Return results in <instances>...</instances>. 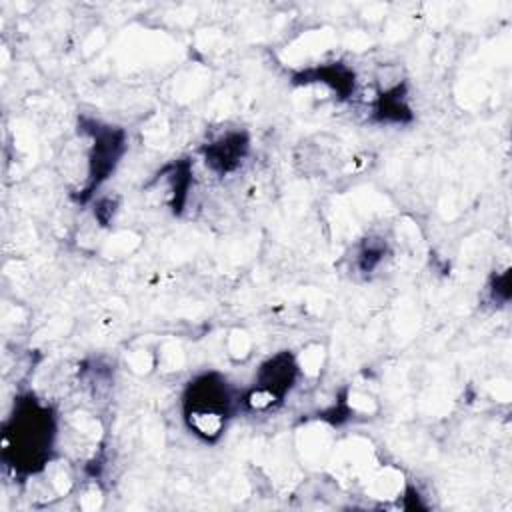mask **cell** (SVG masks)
I'll return each instance as SVG.
<instances>
[{"label": "cell", "instance_id": "6da1fadb", "mask_svg": "<svg viewBox=\"0 0 512 512\" xmlns=\"http://www.w3.org/2000/svg\"><path fill=\"white\" fill-rule=\"evenodd\" d=\"M52 438L54 420L50 410L34 398L20 400L4 430V456L12 458L14 468L34 472L48 460Z\"/></svg>", "mask_w": 512, "mask_h": 512}, {"label": "cell", "instance_id": "7a4b0ae2", "mask_svg": "<svg viewBox=\"0 0 512 512\" xmlns=\"http://www.w3.org/2000/svg\"><path fill=\"white\" fill-rule=\"evenodd\" d=\"M230 404L226 382L218 374H204L190 382L184 394V420L196 436L212 442L226 428Z\"/></svg>", "mask_w": 512, "mask_h": 512}, {"label": "cell", "instance_id": "3957f363", "mask_svg": "<svg viewBox=\"0 0 512 512\" xmlns=\"http://www.w3.org/2000/svg\"><path fill=\"white\" fill-rule=\"evenodd\" d=\"M298 364L288 352H280L260 366L258 380L244 396V404L254 412L274 408L296 380Z\"/></svg>", "mask_w": 512, "mask_h": 512}, {"label": "cell", "instance_id": "277c9868", "mask_svg": "<svg viewBox=\"0 0 512 512\" xmlns=\"http://www.w3.org/2000/svg\"><path fill=\"white\" fill-rule=\"evenodd\" d=\"M246 138L242 134H228L206 148V162L220 172H226L238 164L246 152Z\"/></svg>", "mask_w": 512, "mask_h": 512}]
</instances>
